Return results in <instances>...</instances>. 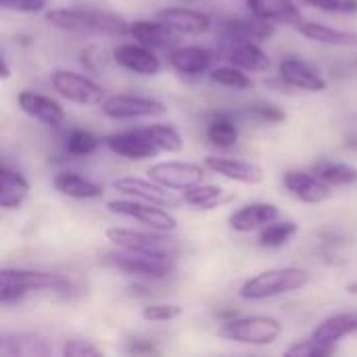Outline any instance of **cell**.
<instances>
[{
    "label": "cell",
    "instance_id": "obj_1",
    "mask_svg": "<svg viewBox=\"0 0 357 357\" xmlns=\"http://www.w3.org/2000/svg\"><path fill=\"white\" fill-rule=\"evenodd\" d=\"M46 21L59 29L77 33L126 36L130 31V23L121 15L96 8H54L46 13Z\"/></svg>",
    "mask_w": 357,
    "mask_h": 357
},
{
    "label": "cell",
    "instance_id": "obj_2",
    "mask_svg": "<svg viewBox=\"0 0 357 357\" xmlns=\"http://www.w3.org/2000/svg\"><path fill=\"white\" fill-rule=\"evenodd\" d=\"M310 280H312V274L305 268H297V266L270 268L249 278L241 287L238 295L247 301H266V299L301 291L303 287L310 284Z\"/></svg>",
    "mask_w": 357,
    "mask_h": 357
},
{
    "label": "cell",
    "instance_id": "obj_3",
    "mask_svg": "<svg viewBox=\"0 0 357 357\" xmlns=\"http://www.w3.org/2000/svg\"><path fill=\"white\" fill-rule=\"evenodd\" d=\"M69 280L54 272L42 270H23V268H4L0 272V301L13 303L36 291H65Z\"/></svg>",
    "mask_w": 357,
    "mask_h": 357
},
{
    "label": "cell",
    "instance_id": "obj_4",
    "mask_svg": "<svg viewBox=\"0 0 357 357\" xmlns=\"http://www.w3.org/2000/svg\"><path fill=\"white\" fill-rule=\"evenodd\" d=\"M282 322L272 316H245V318H230L222 324L218 331L220 339L241 343V345H253V347H266L280 339L282 335Z\"/></svg>",
    "mask_w": 357,
    "mask_h": 357
},
{
    "label": "cell",
    "instance_id": "obj_5",
    "mask_svg": "<svg viewBox=\"0 0 357 357\" xmlns=\"http://www.w3.org/2000/svg\"><path fill=\"white\" fill-rule=\"evenodd\" d=\"M105 264H109L115 270H121L130 276H142V278H165L174 270V253H153V251H130V249H117L115 253H109L105 257Z\"/></svg>",
    "mask_w": 357,
    "mask_h": 357
},
{
    "label": "cell",
    "instance_id": "obj_6",
    "mask_svg": "<svg viewBox=\"0 0 357 357\" xmlns=\"http://www.w3.org/2000/svg\"><path fill=\"white\" fill-rule=\"evenodd\" d=\"M50 86L59 96L82 107H100L107 98V90L100 84L77 71L56 69L50 75Z\"/></svg>",
    "mask_w": 357,
    "mask_h": 357
},
{
    "label": "cell",
    "instance_id": "obj_7",
    "mask_svg": "<svg viewBox=\"0 0 357 357\" xmlns=\"http://www.w3.org/2000/svg\"><path fill=\"white\" fill-rule=\"evenodd\" d=\"M107 209L115 215L136 220L142 226H146L149 230H157V232H176L178 230V220L161 205L132 199V201H109Z\"/></svg>",
    "mask_w": 357,
    "mask_h": 357
},
{
    "label": "cell",
    "instance_id": "obj_8",
    "mask_svg": "<svg viewBox=\"0 0 357 357\" xmlns=\"http://www.w3.org/2000/svg\"><path fill=\"white\" fill-rule=\"evenodd\" d=\"M205 163H190V161H159L146 169V176L157 184L172 188V190H188L205 180Z\"/></svg>",
    "mask_w": 357,
    "mask_h": 357
},
{
    "label": "cell",
    "instance_id": "obj_9",
    "mask_svg": "<svg viewBox=\"0 0 357 357\" xmlns=\"http://www.w3.org/2000/svg\"><path fill=\"white\" fill-rule=\"evenodd\" d=\"M100 111L109 119H144V117H161L167 107L157 98L132 96V94H113L107 96L100 105Z\"/></svg>",
    "mask_w": 357,
    "mask_h": 357
},
{
    "label": "cell",
    "instance_id": "obj_10",
    "mask_svg": "<svg viewBox=\"0 0 357 357\" xmlns=\"http://www.w3.org/2000/svg\"><path fill=\"white\" fill-rule=\"evenodd\" d=\"M172 232H140L132 228L113 226L105 232L107 241L115 245L117 249H130V251H153V253H172L174 241L169 238Z\"/></svg>",
    "mask_w": 357,
    "mask_h": 357
},
{
    "label": "cell",
    "instance_id": "obj_11",
    "mask_svg": "<svg viewBox=\"0 0 357 357\" xmlns=\"http://www.w3.org/2000/svg\"><path fill=\"white\" fill-rule=\"evenodd\" d=\"M113 188L130 199H136V201H144V203H153V205H161V207H176L180 205V199L178 195H174L176 190L172 188H165L161 184H157L155 180L146 178H134V176H126V178H119L113 182Z\"/></svg>",
    "mask_w": 357,
    "mask_h": 357
},
{
    "label": "cell",
    "instance_id": "obj_12",
    "mask_svg": "<svg viewBox=\"0 0 357 357\" xmlns=\"http://www.w3.org/2000/svg\"><path fill=\"white\" fill-rule=\"evenodd\" d=\"M282 184L289 190L291 197H295L301 203L307 205H320L331 199L333 188L320 180L314 172H301V169H289L282 176Z\"/></svg>",
    "mask_w": 357,
    "mask_h": 357
},
{
    "label": "cell",
    "instance_id": "obj_13",
    "mask_svg": "<svg viewBox=\"0 0 357 357\" xmlns=\"http://www.w3.org/2000/svg\"><path fill=\"white\" fill-rule=\"evenodd\" d=\"M105 146L115 153L117 157H123L128 161H146L157 157L161 151L149 140L144 138L136 128L128 130V132H117V134H109L102 138Z\"/></svg>",
    "mask_w": 357,
    "mask_h": 357
},
{
    "label": "cell",
    "instance_id": "obj_14",
    "mask_svg": "<svg viewBox=\"0 0 357 357\" xmlns=\"http://www.w3.org/2000/svg\"><path fill=\"white\" fill-rule=\"evenodd\" d=\"M278 77L295 90H305V92H324L326 90V79L320 75L316 67H312L307 61L301 59H282L278 65Z\"/></svg>",
    "mask_w": 357,
    "mask_h": 357
},
{
    "label": "cell",
    "instance_id": "obj_15",
    "mask_svg": "<svg viewBox=\"0 0 357 357\" xmlns=\"http://www.w3.org/2000/svg\"><path fill=\"white\" fill-rule=\"evenodd\" d=\"M113 59L119 67L136 73V75H157L161 71V61L153 52V48L140 44V42H130L121 44L113 50Z\"/></svg>",
    "mask_w": 357,
    "mask_h": 357
},
{
    "label": "cell",
    "instance_id": "obj_16",
    "mask_svg": "<svg viewBox=\"0 0 357 357\" xmlns=\"http://www.w3.org/2000/svg\"><path fill=\"white\" fill-rule=\"evenodd\" d=\"M17 105L25 115H29L31 119H38L40 123L59 126L65 121L63 105L59 100H54L52 96L40 94L36 90H21L17 94Z\"/></svg>",
    "mask_w": 357,
    "mask_h": 357
},
{
    "label": "cell",
    "instance_id": "obj_17",
    "mask_svg": "<svg viewBox=\"0 0 357 357\" xmlns=\"http://www.w3.org/2000/svg\"><path fill=\"white\" fill-rule=\"evenodd\" d=\"M205 167L226 180L238 182V184H261L266 174L264 167H259L257 163L251 161H243V159H232V157H207L205 159Z\"/></svg>",
    "mask_w": 357,
    "mask_h": 357
},
{
    "label": "cell",
    "instance_id": "obj_18",
    "mask_svg": "<svg viewBox=\"0 0 357 357\" xmlns=\"http://www.w3.org/2000/svg\"><path fill=\"white\" fill-rule=\"evenodd\" d=\"M276 31V23L259 19L255 15L251 17H238V19H230L224 23L222 33L226 40L238 44V42H266L274 36Z\"/></svg>",
    "mask_w": 357,
    "mask_h": 357
},
{
    "label": "cell",
    "instance_id": "obj_19",
    "mask_svg": "<svg viewBox=\"0 0 357 357\" xmlns=\"http://www.w3.org/2000/svg\"><path fill=\"white\" fill-rule=\"evenodd\" d=\"M174 71L182 75H203L213 69L218 54L203 46H180L167 56Z\"/></svg>",
    "mask_w": 357,
    "mask_h": 357
},
{
    "label": "cell",
    "instance_id": "obj_20",
    "mask_svg": "<svg viewBox=\"0 0 357 357\" xmlns=\"http://www.w3.org/2000/svg\"><path fill=\"white\" fill-rule=\"evenodd\" d=\"M280 215V209L274 205V203H264V201H257V203H249L245 207H241L238 211H234L230 218H228V224L234 232H241V234H247V232H255V230H261L264 226H268L270 222L278 220Z\"/></svg>",
    "mask_w": 357,
    "mask_h": 357
},
{
    "label": "cell",
    "instance_id": "obj_21",
    "mask_svg": "<svg viewBox=\"0 0 357 357\" xmlns=\"http://www.w3.org/2000/svg\"><path fill=\"white\" fill-rule=\"evenodd\" d=\"M157 19H161L163 23H167L172 29H176L182 36H201V33H207L211 27V19L207 13L184 8V6L163 8L157 13Z\"/></svg>",
    "mask_w": 357,
    "mask_h": 357
},
{
    "label": "cell",
    "instance_id": "obj_22",
    "mask_svg": "<svg viewBox=\"0 0 357 357\" xmlns=\"http://www.w3.org/2000/svg\"><path fill=\"white\" fill-rule=\"evenodd\" d=\"M136 42L149 46V48H169L178 42V38L182 33H178L176 29H172L167 23H163L161 19L157 21H149V19H136L130 23V31H128Z\"/></svg>",
    "mask_w": 357,
    "mask_h": 357
},
{
    "label": "cell",
    "instance_id": "obj_23",
    "mask_svg": "<svg viewBox=\"0 0 357 357\" xmlns=\"http://www.w3.org/2000/svg\"><path fill=\"white\" fill-rule=\"evenodd\" d=\"M52 186L59 195L77 199V201H96L102 199L105 190L90 178H84L75 172H59L52 178Z\"/></svg>",
    "mask_w": 357,
    "mask_h": 357
},
{
    "label": "cell",
    "instance_id": "obj_24",
    "mask_svg": "<svg viewBox=\"0 0 357 357\" xmlns=\"http://www.w3.org/2000/svg\"><path fill=\"white\" fill-rule=\"evenodd\" d=\"M0 354L2 356L44 357L52 354V347L40 335H33V333H13V335H2V339H0Z\"/></svg>",
    "mask_w": 357,
    "mask_h": 357
},
{
    "label": "cell",
    "instance_id": "obj_25",
    "mask_svg": "<svg viewBox=\"0 0 357 357\" xmlns=\"http://www.w3.org/2000/svg\"><path fill=\"white\" fill-rule=\"evenodd\" d=\"M299 33L305 36L312 42L326 44V46H339V48H357V31L349 29H337L318 21H305L299 23Z\"/></svg>",
    "mask_w": 357,
    "mask_h": 357
},
{
    "label": "cell",
    "instance_id": "obj_26",
    "mask_svg": "<svg viewBox=\"0 0 357 357\" xmlns=\"http://www.w3.org/2000/svg\"><path fill=\"white\" fill-rule=\"evenodd\" d=\"M29 195V182L23 174L2 165L0 167V207L19 209Z\"/></svg>",
    "mask_w": 357,
    "mask_h": 357
},
{
    "label": "cell",
    "instance_id": "obj_27",
    "mask_svg": "<svg viewBox=\"0 0 357 357\" xmlns=\"http://www.w3.org/2000/svg\"><path fill=\"white\" fill-rule=\"evenodd\" d=\"M228 61L249 73H261L272 67L268 52L257 42H238L230 48Z\"/></svg>",
    "mask_w": 357,
    "mask_h": 357
},
{
    "label": "cell",
    "instance_id": "obj_28",
    "mask_svg": "<svg viewBox=\"0 0 357 357\" xmlns=\"http://www.w3.org/2000/svg\"><path fill=\"white\" fill-rule=\"evenodd\" d=\"M251 15L272 23L299 21V8L293 0H247Z\"/></svg>",
    "mask_w": 357,
    "mask_h": 357
},
{
    "label": "cell",
    "instance_id": "obj_29",
    "mask_svg": "<svg viewBox=\"0 0 357 357\" xmlns=\"http://www.w3.org/2000/svg\"><path fill=\"white\" fill-rule=\"evenodd\" d=\"M238 136H241L238 123L230 113H215L207 121V138L213 146L230 149L238 142Z\"/></svg>",
    "mask_w": 357,
    "mask_h": 357
},
{
    "label": "cell",
    "instance_id": "obj_30",
    "mask_svg": "<svg viewBox=\"0 0 357 357\" xmlns=\"http://www.w3.org/2000/svg\"><path fill=\"white\" fill-rule=\"evenodd\" d=\"M314 174L320 180H324L331 188L357 184V165L343 163V161H320L314 167Z\"/></svg>",
    "mask_w": 357,
    "mask_h": 357
},
{
    "label": "cell",
    "instance_id": "obj_31",
    "mask_svg": "<svg viewBox=\"0 0 357 357\" xmlns=\"http://www.w3.org/2000/svg\"><path fill=\"white\" fill-rule=\"evenodd\" d=\"M144 138H149L161 153H180L184 149L182 134L169 123H153L146 128H136Z\"/></svg>",
    "mask_w": 357,
    "mask_h": 357
},
{
    "label": "cell",
    "instance_id": "obj_32",
    "mask_svg": "<svg viewBox=\"0 0 357 357\" xmlns=\"http://www.w3.org/2000/svg\"><path fill=\"white\" fill-rule=\"evenodd\" d=\"M297 232H299V228H297L295 222H291V220H274V222H270L268 226H264L259 230L257 243L264 249H280V247L289 245L295 238Z\"/></svg>",
    "mask_w": 357,
    "mask_h": 357
},
{
    "label": "cell",
    "instance_id": "obj_33",
    "mask_svg": "<svg viewBox=\"0 0 357 357\" xmlns=\"http://www.w3.org/2000/svg\"><path fill=\"white\" fill-rule=\"evenodd\" d=\"M182 199L184 203L197 207V209H213L218 207L224 199H226V192L222 186H215V184H197L188 190L182 192Z\"/></svg>",
    "mask_w": 357,
    "mask_h": 357
},
{
    "label": "cell",
    "instance_id": "obj_34",
    "mask_svg": "<svg viewBox=\"0 0 357 357\" xmlns=\"http://www.w3.org/2000/svg\"><path fill=\"white\" fill-rule=\"evenodd\" d=\"M209 79L218 86H226V88H234V90H247L253 84L251 77L247 75V71L232 63L224 65V67H213L209 71Z\"/></svg>",
    "mask_w": 357,
    "mask_h": 357
},
{
    "label": "cell",
    "instance_id": "obj_35",
    "mask_svg": "<svg viewBox=\"0 0 357 357\" xmlns=\"http://www.w3.org/2000/svg\"><path fill=\"white\" fill-rule=\"evenodd\" d=\"M100 138L88 130H71L65 140V149L71 157H88L100 146Z\"/></svg>",
    "mask_w": 357,
    "mask_h": 357
},
{
    "label": "cell",
    "instance_id": "obj_36",
    "mask_svg": "<svg viewBox=\"0 0 357 357\" xmlns=\"http://www.w3.org/2000/svg\"><path fill=\"white\" fill-rule=\"evenodd\" d=\"M337 351V343H328L322 339H316L314 335L297 341L295 345H291L287 349V356H297V357H328Z\"/></svg>",
    "mask_w": 357,
    "mask_h": 357
},
{
    "label": "cell",
    "instance_id": "obj_37",
    "mask_svg": "<svg viewBox=\"0 0 357 357\" xmlns=\"http://www.w3.org/2000/svg\"><path fill=\"white\" fill-rule=\"evenodd\" d=\"M182 314H184V307L178 303H151V305H144L140 312V316L146 322H172V320H178Z\"/></svg>",
    "mask_w": 357,
    "mask_h": 357
},
{
    "label": "cell",
    "instance_id": "obj_38",
    "mask_svg": "<svg viewBox=\"0 0 357 357\" xmlns=\"http://www.w3.org/2000/svg\"><path fill=\"white\" fill-rule=\"evenodd\" d=\"M245 115L251 119H257L261 123H282L287 119V113L272 102H255L245 109Z\"/></svg>",
    "mask_w": 357,
    "mask_h": 357
},
{
    "label": "cell",
    "instance_id": "obj_39",
    "mask_svg": "<svg viewBox=\"0 0 357 357\" xmlns=\"http://www.w3.org/2000/svg\"><path fill=\"white\" fill-rule=\"evenodd\" d=\"M63 356L65 357H98L102 356V349L86 339H67L63 343Z\"/></svg>",
    "mask_w": 357,
    "mask_h": 357
},
{
    "label": "cell",
    "instance_id": "obj_40",
    "mask_svg": "<svg viewBox=\"0 0 357 357\" xmlns=\"http://www.w3.org/2000/svg\"><path fill=\"white\" fill-rule=\"evenodd\" d=\"M46 4H48V0H0L2 8L15 10V13H25V15L40 13L46 8Z\"/></svg>",
    "mask_w": 357,
    "mask_h": 357
},
{
    "label": "cell",
    "instance_id": "obj_41",
    "mask_svg": "<svg viewBox=\"0 0 357 357\" xmlns=\"http://www.w3.org/2000/svg\"><path fill=\"white\" fill-rule=\"evenodd\" d=\"M314 8H320L324 13H341V6H343V0H301Z\"/></svg>",
    "mask_w": 357,
    "mask_h": 357
},
{
    "label": "cell",
    "instance_id": "obj_42",
    "mask_svg": "<svg viewBox=\"0 0 357 357\" xmlns=\"http://www.w3.org/2000/svg\"><path fill=\"white\" fill-rule=\"evenodd\" d=\"M128 349L132 354H159V349L151 341H134V343H130Z\"/></svg>",
    "mask_w": 357,
    "mask_h": 357
},
{
    "label": "cell",
    "instance_id": "obj_43",
    "mask_svg": "<svg viewBox=\"0 0 357 357\" xmlns=\"http://www.w3.org/2000/svg\"><path fill=\"white\" fill-rule=\"evenodd\" d=\"M349 320H351V328H354V335H357V314H349Z\"/></svg>",
    "mask_w": 357,
    "mask_h": 357
},
{
    "label": "cell",
    "instance_id": "obj_44",
    "mask_svg": "<svg viewBox=\"0 0 357 357\" xmlns=\"http://www.w3.org/2000/svg\"><path fill=\"white\" fill-rule=\"evenodd\" d=\"M347 293H351V295H357V282H351V284H347Z\"/></svg>",
    "mask_w": 357,
    "mask_h": 357
}]
</instances>
